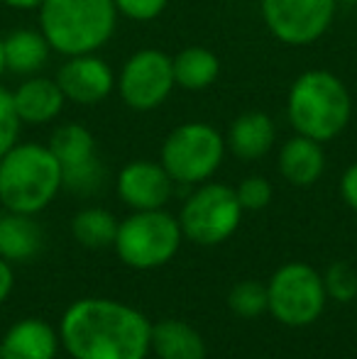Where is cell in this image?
I'll return each instance as SVG.
<instances>
[{
	"label": "cell",
	"instance_id": "603a6c76",
	"mask_svg": "<svg viewBox=\"0 0 357 359\" xmlns=\"http://www.w3.org/2000/svg\"><path fill=\"white\" fill-rule=\"evenodd\" d=\"M228 306L240 318H257L267 313V284L255 279L238 281L228 293Z\"/></svg>",
	"mask_w": 357,
	"mask_h": 359
},
{
	"label": "cell",
	"instance_id": "ba28073f",
	"mask_svg": "<svg viewBox=\"0 0 357 359\" xmlns=\"http://www.w3.org/2000/svg\"><path fill=\"white\" fill-rule=\"evenodd\" d=\"M243 205L238 201L235 189L225 184L196 186L191 196L184 201L179 213V225L186 240L201 247H213L235 235L243 222Z\"/></svg>",
	"mask_w": 357,
	"mask_h": 359
},
{
	"label": "cell",
	"instance_id": "1f68e13d",
	"mask_svg": "<svg viewBox=\"0 0 357 359\" xmlns=\"http://www.w3.org/2000/svg\"><path fill=\"white\" fill-rule=\"evenodd\" d=\"M230 3H233V0H230Z\"/></svg>",
	"mask_w": 357,
	"mask_h": 359
},
{
	"label": "cell",
	"instance_id": "2e32d148",
	"mask_svg": "<svg viewBox=\"0 0 357 359\" xmlns=\"http://www.w3.org/2000/svg\"><path fill=\"white\" fill-rule=\"evenodd\" d=\"M225 144L233 156L240 161H260L274 149L276 144V125L264 110H248L240 113L230 123L225 133Z\"/></svg>",
	"mask_w": 357,
	"mask_h": 359
},
{
	"label": "cell",
	"instance_id": "30bf717a",
	"mask_svg": "<svg viewBox=\"0 0 357 359\" xmlns=\"http://www.w3.org/2000/svg\"><path fill=\"white\" fill-rule=\"evenodd\" d=\"M260 13L276 42L311 47L333 27L338 0H260Z\"/></svg>",
	"mask_w": 357,
	"mask_h": 359
},
{
	"label": "cell",
	"instance_id": "277c9868",
	"mask_svg": "<svg viewBox=\"0 0 357 359\" xmlns=\"http://www.w3.org/2000/svg\"><path fill=\"white\" fill-rule=\"evenodd\" d=\"M64 191L62 164L47 144L18 142L0 159V205L37 215Z\"/></svg>",
	"mask_w": 357,
	"mask_h": 359
},
{
	"label": "cell",
	"instance_id": "4316f807",
	"mask_svg": "<svg viewBox=\"0 0 357 359\" xmlns=\"http://www.w3.org/2000/svg\"><path fill=\"white\" fill-rule=\"evenodd\" d=\"M118 15L133 22H152L162 18L164 10L169 8V0H113Z\"/></svg>",
	"mask_w": 357,
	"mask_h": 359
},
{
	"label": "cell",
	"instance_id": "d4e9b609",
	"mask_svg": "<svg viewBox=\"0 0 357 359\" xmlns=\"http://www.w3.org/2000/svg\"><path fill=\"white\" fill-rule=\"evenodd\" d=\"M323 284L330 301L350 303L357 298V274L345 262H335L328 266V271L323 274Z\"/></svg>",
	"mask_w": 357,
	"mask_h": 359
},
{
	"label": "cell",
	"instance_id": "e0dca14e",
	"mask_svg": "<svg viewBox=\"0 0 357 359\" xmlns=\"http://www.w3.org/2000/svg\"><path fill=\"white\" fill-rule=\"evenodd\" d=\"M276 166H279V174L286 184L296 186V189L314 186L316 181H321L325 171L323 144L294 133V137H289L281 144Z\"/></svg>",
	"mask_w": 357,
	"mask_h": 359
},
{
	"label": "cell",
	"instance_id": "4dcf8cb0",
	"mask_svg": "<svg viewBox=\"0 0 357 359\" xmlns=\"http://www.w3.org/2000/svg\"><path fill=\"white\" fill-rule=\"evenodd\" d=\"M8 69H5V52H3V37H0V76H3Z\"/></svg>",
	"mask_w": 357,
	"mask_h": 359
},
{
	"label": "cell",
	"instance_id": "44dd1931",
	"mask_svg": "<svg viewBox=\"0 0 357 359\" xmlns=\"http://www.w3.org/2000/svg\"><path fill=\"white\" fill-rule=\"evenodd\" d=\"M174 81L179 88L198 93L218 81L220 59L208 47H186L174 54Z\"/></svg>",
	"mask_w": 357,
	"mask_h": 359
},
{
	"label": "cell",
	"instance_id": "9a60e30c",
	"mask_svg": "<svg viewBox=\"0 0 357 359\" xmlns=\"http://www.w3.org/2000/svg\"><path fill=\"white\" fill-rule=\"evenodd\" d=\"M62 340L42 318H22L13 323L0 340V359H57Z\"/></svg>",
	"mask_w": 357,
	"mask_h": 359
},
{
	"label": "cell",
	"instance_id": "d6986e66",
	"mask_svg": "<svg viewBox=\"0 0 357 359\" xmlns=\"http://www.w3.org/2000/svg\"><path fill=\"white\" fill-rule=\"evenodd\" d=\"M44 250V230L34 215L0 210V257L8 262H27Z\"/></svg>",
	"mask_w": 357,
	"mask_h": 359
},
{
	"label": "cell",
	"instance_id": "83f0119b",
	"mask_svg": "<svg viewBox=\"0 0 357 359\" xmlns=\"http://www.w3.org/2000/svg\"><path fill=\"white\" fill-rule=\"evenodd\" d=\"M340 196H343L345 205L357 213V161H353L340 176Z\"/></svg>",
	"mask_w": 357,
	"mask_h": 359
},
{
	"label": "cell",
	"instance_id": "5b68a950",
	"mask_svg": "<svg viewBox=\"0 0 357 359\" xmlns=\"http://www.w3.org/2000/svg\"><path fill=\"white\" fill-rule=\"evenodd\" d=\"M228 144L218 128L203 120L181 123L164 137L159 161L181 186H201L215 176L220 169Z\"/></svg>",
	"mask_w": 357,
	"mask_h": 359
},
{
	"label": "cell",
	"instance_id": "f1b7e54d",
	"mask_svg": "<svg viewBox=\"0 0 357 359\" xmlns=\"http://www.w3.org/2000/svg\"><path fill=\"white\" fill-rule=\"evenodd\" d=\"M13 288H15V271H13V266H10L8 259L0 257V306L8 301V296L13 293Z\"/></svg>",
	"mask_w": 357,
	"mask_h": 359
},
{
	"label": "cell",
	"instance_id": "ffe728a7",
	"mask_svg": "<svg viewBox=\"0 0 357 359\" xmlns=\"http://www.w3.org/2000/svg\"><path fill=\"white\" fill-rule=\"evenodd\" d=\"M152 352L159 359H206V340L179 318L152 323Z\"/></svg>",
	"mask_w": 357,
	"mask_h": 359
},
{
	"label": "cell",
	"instance_id": "7a4b0ae2",
	"mask_svg": "<svg viewBox=\"0 0 357 359\" xmlns=\"http://www.w3.org/2000/svg\"><path fill=\"white\" fill-rule=\"evenodd\" d=\"M284 110L296 135L328 144L348 130L355 105L350 88L338 74L309 69L291 81Z\"/></svg>",
	"mask_w": 357,
	"mask_h": 359
},
{
	"label": "cell",
	"instance_id": "4fadbf2b",
	"mask_svg": "<svg viewBox=\"0 0 357 359\" xmlns=\"http://www.w3.org/2000/svg\"><path fill=\"white\" fill-rule=\"evenodd\" d=\"M174 179L167 174L162 161L135 159L120 169L115 179L118 198L130 210H157L169 203L174 194Z\"/></svg>",
	"mask_w": 357,
	"mask_h": 359
},
{
	"label": "cell",
	"instance_id": "484cf974",
	"mask_svg": "<svg viewBox=\"0 0 357 359\" xmlns=\"http://www.w3.org/2000/svg\"><path fill=\"white\" fill-rule=\"evenodd\" d=\"M235 194H238V201H240V205H243V210L255 213V210H264L271 203L274 189H271V184L264 176H248V179H243L238 184Z\"/></svg>",
	"mask_w": 357,
	"mask_h": 359
},
{
	"label": "cell",
	"instance_id": "5bb4252c",
	"mask_svg": "<svg viewBox=\"0 0 357 359\" xmlns=\"http://www.w3.org/2000/svg\"><path fill=\"white\" fill-rule=\"evenodd\" d=\"M13 100L22 125H32V128L54 123L67 105L57 79L42 74L22 79V83L13 90Z\"/></svg>",
	"mask_w": 357,
	"mask_h": 359
},
{
	"label": "cell",
	"instance_id": "8fae6325",
	"mask_svg": "<svg viewBox=\"0 0 357 359\" xmlns=\"http://www.w3.org/2000/svg\"><path fill=\"white\" fill-rule=\"evenodd\" d=\"M47 147L62 164L64 191L74 196H93L105 184V166L98 156L93 133L81 123L54 128Z\"/></svg>",
	"mask_w": 357,
	"mask_h": 359
},
{
	"label": "cell",
	"instance_id": "9c48e42d",
	"mask_svg": "<svg viewBox=\"0 0 357 359\" xmlns=\"http://www.w3.org/2000/svg\"><path fill=\"white\" fill-rule=\"evenodd\" d=\"M174 88H177L174 59L154 47H144L130 54L120 69L118 86H115L120 100L135 113L162 108Z\"/></svg>",
	"mask_w": 357,
	"mask_h": 359
},
{
	"label": "cell",
	"instance_id": "cb8c5ba5",
	"mask_svg": "<svg viewBox=\"0 0 357 359\" xmlns=\"http://www.w3.org/2000/svg\"><path fill=\"white\" fill-rule=\"evenodd\" d=\"M22 128V120H20L18 110H15L13 90L0 86V159L20 142Z\"/></svg>",
	"mask_w": 357,
	"mask_h": 359
},
{
	"label": "cell",
	"instance_id": "f546056e",
	"mask_svg": "<svg viewBox=\"0 0 357 359\" xmlns=\"http://www.w3.org/2000/svg\"><path fill=\"white\" fill-rule=\"evenodd\" d=\"M0 3L10 10H18V13H32V10L42 8L44 0H0Z\"/></svg>",
	"mask_w": 357,
	"mask_h": 359
},
{
	"label": "cell",
	"instance_id": "3957f363",
	"mask_svg": "<svg viewBox=\"0 0 357 359\" xmlns=\"http://www.w3.org/2000/svg\"><path fill=\"white\" fill-rule=\"evenodd\" d=\"M37 13L39 29L62 57L100 52L120 20L113 0H44Z\"/></svg>",
	"mask_w": 357,
	"mask_h": 359
},
{
	"label": "cell",
	"instance_id": "6da1fadb",
	"mask_svg": "<svg viewBox=\"0 0 357 359\" xmlns=\"http://www.w3.org/2000/svg\"><path fill=\"white\" fill-rule=\"evenodd\" d=\"M59 340L72 359H147L152 323L115 298H79L64 311Z\"/></svg>",
	"mask_w": 357,
	"mask_h": 359
},
{
	"label": "cell",
	"instance_id": "52a82bcc",
	"mask_svg": "<svg viewBox=\"0 0 357 359\" xmlns=\"http://www.w3.org/2000/svg\"><path fill=\"white\" fill-rule=\"evenodd\" d=\"M323 274L306 262H289L279 266L267 281V313L286 327H306L325 311Z\"/></svg>",
	"mask_w": 357,
	"mask_h": 359
},
{
	"label": "cell",
	"instance_id": "ac0fdd59",
	"mask_svg": "<svg viewBox=\"0 0 357 359\" xmlns=\"http://www.w3.org/2000/svg\"><path fill=\"white\" fill-rule=\"evenodd\" d=\"M3 52H5V69L15 76H34L42 74V69L49 64L52 47L42 29L32 27H18L3 37Z\"/></svg>",
	"mask_w": 357,
	"mask_h": 359
},
{
	"label": "cell",
	"instance_id": "8992f818",
	"mask_svg": "<svg viewBox=\"0 0 357 359\" xmlns=\"http://www.w3.org/2000/svg\"><path fill=\"white\" fill-rule=\"evenodd\" d=\"M184 232L179 217L157 210H133L125 220H120L115 235V252L120 262L137 271L159 269L177 257Z\"/></svg>",
	"mask_w": 357,
	"mask_h": 359
},
{
	"label": "cell",
	"instance_id": "7c38bea8",
	"mask_svg": "<svg viewBox=\"0 0 357 359\" xmlns=\"http://www.w3.org/2000/svg\"><path fill=\"white\" fill-rule=\"evenodd\" d=\"M54 79H57L67 103L81 105V108L105 103L118 86V76H115L113 67L98 52L64 57Z\"/></svg>",
	"mask_w": 357,
	"mask_h": 359
},
{
	"label": "cell",
	"instance_id": "7402d4cb",
	"mask_svg": "<svg viewBox=\"0 0 357 359\" xmlns=\"http://www.w3.org/2000/svg\"><path fill=\"white\" fill-rule=\"evenodd\" d=\"M120 220L105 208H83L72 217V235L86 250H103L115 245Z\"/></svg>",
	"mask_w": 357,
	"mask_h": 359
}]
</instances>
